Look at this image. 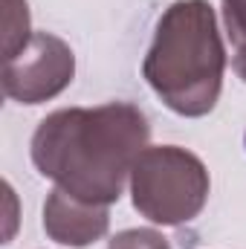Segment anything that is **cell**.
Segmentation results:
<instances>
[{"label": "cell", "mask_w": 246, "mask_h": 249, "mask_svg": "<svg viewBox=\"0 0 246 249\" xmlns=\"http://www.w3.org/2000/svg\"><path fill=\"white\" fill-rule=\"evenodd\" d=\"M148 139V116L130 102L64 107L35 127L32 162L55 188L87 203L113 206Z\"/></svg>", "instance_id": "obj_1"}, {"label": "cell", "mask_w": 246, "mask_h": 249, "mask_svg": "<svg viewBox=\"0 0 246 249\" xmlns=\"http://www.w3.org/2000/svg\"><path fill=\"white\" fill-rule=\"evenodd\" d=\"M226 50L209 0H174L157 20L142 61L151 90L174 113L197 119L214 110L223 90Z\"/></svg>", "instance_id": "obj_2"}, {"label": "cell", "mask_w": 246, "mask_h": 249, "mask_svg": "<svg viewBox=\"0 0 246 249\" xmlns=\"http://www.w3.org/2000/svg\"><path fill=\"white\" fill-rule=\"evenodd\" d=\"M209 188L203 160L177 145H151L130 168L133 209L159 226L194 220L209 200Z\"/></svg>", "instance_id": "obj_3"}, {"label": "cell", "mask_w": 246, "mask_h": 249, "mask_svg": "<svg viewBox=\"0 0 246 249\" xmlns=\"http://www.w3.org/2000/svg\"><path fill=\"white\" fill-rule=\"evenodd\" d=\"M75 55L53 32H35L23 50L3 61V93L20 105H41L72 84Z\"/></svg>", "instance_id": "obj_4"}, {"label": "cell", "mask_w": 246, "mask_h": 249, "mask_svg": "<svg viewBox=\"0 0 246 249\" xmlns=\"http://www.w3.org/2000/svg\"><path fill=\"white\" fill-rule=\"evenodd\" d=\"M110 206L87 203L64 188H53L44 203V232L64 247H90L107 235Z\"/></svg>", "instance_id": "obj_5"}, {"label": "cell", "mask_w": 246, "mask_h": 249, "mask_svg": "<svg viewBox=\"0 0 246 249\" xmlns=\"http://www.w3.org/2000/svg\"><path fill=\"white\" fill-rule=\"evenodd\" d=\"M3 3H6V12H3V61H6L18 50L26 47V41L32 38V32H29L26 0H3Z\"/></svg>", "instance_id": "obj_6"}, {"label": "cell", "mask_w": 246, "mask_h": 249, "mask_svg": "<svg viewBox=\"0 0 246 249\" xmlns=\"http://www.w3.org/2000/svg\"><path fill=\"white\" fill-rule=\"evenodd\" d=\"M223 23L235 50L232 67L246 81V0H223Z\"/></svg>", "instance_id": "obj_7"}, {"label": "cell", "mask_w": 246, "mask_h": 249, "mask_svg": "<svg viewBox=\"0 0 246 249\" xmlns=\"http://www.w3.org/2000/svg\"><path fill=\"white\" fill-rule=\"evenodd\" d=\"M107 249H171V244L154 229H124L110 238Z\"/></svg>", "instance_id": "obj_8"}]
</instances>
